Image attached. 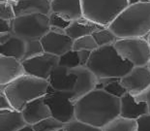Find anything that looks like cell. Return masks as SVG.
<instances>
[{"instance_id": "1", "label": "cell", "mask_w": 150, "mask_h": 131, "mask_svg": "<svg viewBox=\"0 0 150 131\" xmlns=\"http://www.w3.org/2000/svg\"><path fill=\"white\" fill-rule=\"evenodd\" d=\"M75 106L76 120L103 128L120 116L121 101L103 89H94L79 99Z\"/></svg>"}, {"instance_id": "2", "label": "cell", "mask_w": 150, "mask_h": 131, "mask_svg": "<svg viewBox=\"0 0 150 131\" xmlns=\"http://www.w3.org/2000/svg\"><path fill=\"white\" fill-rule=\"evenodd\" d=\"M108 28L118 39L146 38L150 33V1L128 6Z\"/></svg>"}, {"instance_id": "3", "label": "cell", "mask_w": 150, "mask_h": 131, "mask_svg": "<svg viewBox=\"0 0 150 131\" xmlns=\"http://www.w3.org/2000/svg\"><path fill=\"white\" fill-rule=\"evenodd\" d=\"M86 67L98 78L121 79L131 72L134 67L132 63L123 59L117 53L114 45L99 47L91 53Z\"/></svg>"}, {"instance_id": "4", "label": "cell", "mask_w": 150, "mask_h": 131, "mask_svg": "<svg viewBox=\"0 0 150 131\" xmlns=\"http://www.w3.org/2000/svg\"><path fill=\"white\" fill-rule=\"evenodd\" d=\"M50 84L30 75H23L7 85H0V92H4L15 110L21 112L25 105L47 93Z\"/></svg>"}, {"instance_id": "5", "label": "cell", "mask_w": 150, "mask_h": 131, "mask_svg": "<svg viewBox=\"0 0 150 131\" xmlns=\"http://www.w3.org/2000/svg\"><path fill=\"white\" fill-rule=\"evenodd\" d=\"M83 17L102 26L108 27L128 7V0H81Z\"/></svg>"}, {"instance_id": "6", "label": "cell", "mask_w": 150, "mask_h": 131, "mask_svg": "<svg viewBox=\"0 0 150 131\" xmlns=\"http://www.w3.org/2000/svg\"><path fill=\"white\" fill-rule=\"evenodd\" d=\"M114 48L123 59L134 66H147L150 61V45L146 38L118 39Z\"/></svg>"}, {"instance_id": "7", "label": "cell", "mask_w": 150, "mask_h": 131, "mask_svg": "<svg viewBox=\"0 0 150 131\" xmlns=\"http://www.w3.org/2000/svg\"><path fill=\"white\" fill-rule=\"evenodd\" d=\"M50 30L49 16L27 15L14 20V33L28 40H41Z\"/></svg>"}, {"instance_id": "8", "label": "cell", "mask_w": 150, "mask_h": 131, "mask_svg": "<svg viewBox=\"0 0 150 131\" xmlns=\"http://www.w3.org/2000/svg\"><path fill=\"white\" fill-rule=\"evenodd\" d=\"M43 46L39 40H28L15 33L5 44L0 45V56H10L23 62L25 60L44 53Z\"/></svg>"}, {"instance_id": "9", "label": "cell", "mask_w": 150, "mask_h": 131, "mask_svg": "<svg viewBox=\"0 0 150 131\" xmlns=\"http://www.w3.org/2000/svg\"><path fill=\"white\" fill-rule=\"evenodd\" d=\"M74 92L57 91L50 87L45 95V102L49 106L52 117L63 123H68L76 120V106L72 101Z\"/></svg>"}, {"instance_id": "10", "label": "cell", "mask_w": 150, "mask_h": 131, "mask_svg": "<svg viewBox=\"0 0 150 131\" xmlns=\"http://www.w3.org/2000/svg\"><path fill=\"white\" fill-rule=\"evenodd\" d=\"M25 74L37 77L43 80H49L54 68L59 65V56L44 53L33 58L22 62Z\"/></svg>"}, {"instance_id": "11", "label": "cell", "mask_w": 150, "mask_h": 131, "mask_svg": "<svg viewBox=\"0 0 150 131\" xmlns=\"http://www.w3.org/2000/svg\"><path fill=\"white\" fill-rule=\"evenodd\" d=\"M121 84L133 96H138L150 87V70L148 66H136L121 78Z\"/></svg>"}, {"instance_id": "12", "label": "cell", "mask_w": 150, "mask_h": 131, "mask_svg": "<svg viewBox=\"0 0 150 131\" xmlns=\"http://www.w3.org/2000/svg\"><path fill=\"white\" fill-rule=\"evenodd\" d=\"M44 52L50 55L61 56L73 51L74 40L67 34H59L50 31L40 40Z\"/></svg>"}, {"instance_id": "13", "label": "cell", "mask_w": 150, "mask_h": 131, "mask_svg": "<svg viewBox=\"0 0 150 131\" xmlns=\"http://www.w3.org/2000/svg\"><path fill=\"white\" fill-rule=\"evenodd\" d=\"M71 70L76 76V84L73 91L74 95L72 98V101L76 103L79 99L96 89L99 80L86 66L78 67Z\"/></svg>"}, {"instance_id": "14", "label": "cell", "mask_w": 150, "mask_h": 131, "mask_svg": "<svg viewBox=\"0 0 150 131\" xmlns=\"http://www.w3.org/2000/svg\"><path fill=\"white\" fill-rule=\"evenodd\" d=\"M47 82L54 90L72 92L76 84V76L71 69L58 65L53 69Z\"/></svg>"}, {"instance_id": "15", "label": "cell", "mask_w": 150, "mask_h": 131, "mask_svg": "<svg viewBox=\"0 0 150 131\" xmlns=\"http://www.w3.org/2000/svg\"><path fill=\"white\" fill-rule=\"evenodd\" d=\"M25 75L22 62L10 56H0V85H7Z\"/></svg>"}, {"instance_id": "16", "label": "cell", "mask_w": 150, "mask_h": 131, "mask_svg": "<svg viewBox=\"0 0 150 131\" xmlns=\"http://www.w3.org/2000/svg\"><path fill=\"white\" fill-rule=\"evenodd\" d=\"M16 18L21 16L42 14L50 16L52 13V3L47 0H21L18 2H12Z\"/></svg>"}, {"instance_id": "17", "label": "cell", "mask_w": 150, "mask_h": 131, "mask_svg": "<svg viewBox=\"0 0 150 131\" xmlns=\"http://www.w3.org/2000/svg\"><path fill=\"white\" fill-rule=\"evenodd\" d=\"M21 113L26 123L30 125H34L35 123L52 117V112L45 102V96L37 98L27 103Z\"/></svg>"}, {"instance_id": "18", "label": "cell", "mask_w": 150, "mask_h": 131, "mask_svg": "<svg viewBox=\"0 0 150 131\" xmlns=\"http://www.w3.org/2000/svg\"><path fill=\"white\" fill-rule=\"evenodd\" d=\"M52 12L69 21H74L83 17L81 0H53Z\"/></svg>"}, {"instance_id": "19", "label": "cell", "mask_w": 150, "mask_h": 131, "mask_svg": "<svg viewBox=\"0 0 150 131\" xmlns=\"http://www.w3.org/2000/svg\"><path fill=\"white\" fill-rule=\"evenodd\" d=\"M120 101V117L137 120L142 116L149 114L146 102H138L136 100V97L130 94L129 92L121 97Z\"/></svg>"}, {"instance_id": "20", "label": "cell", "mask_w": 150, "mask_h": 131, "mask_svg": "<svg viewBox=\"0 0 150 131\" xmlns=\"http://www.w3.org/2000/svg\"><path fill=\"white\" fill-rule=\"evenodd\" d=\"M104 28L106 27L82 17L79 20L72 21L70 26L66 29V33L75 41L79 38L92 35L99 30L104 29Z\"/></svg>"}, {"instance_id": "21", "label": "cell", "mask_w": 150, "mask_h": 131, "mask_svg": "<svg viewBox=\"0 0 150 131\" xmlns=\"http://www.w3.org/2000/svg\"><path fill=\"white\" fill-rule=\"evenodd\" d=\"M26 124L21 112L0 110V131H18Z\"/></svg>"}, {"instance_id": "22", "label": "cell", "mask_w": 150, "mask_h": 131, "mask_svg": "<svg viewBox=\"0 0 150 131\" xmlns=\"http://www.w3.org/2000/svg\"><path fill=\"white\" fill-rule=\"evenodd\" d=\"M92 52L89 51H70L65 55L59 57V66L66 67L69 69L78 68V67L86 66Z\"/></svg>"}, {"instance_id": "23", "label": "cell", "mask_w": 150, "mask_h": 131, "mask_svg": "<svg viewBox=\"0 0 150 131\" xmlns=\"http://www.w3.org/2000/svg\"><path fill=\"white\" fill-rule=\"evenodd\" d=\"M102 131H139L138 122L135 120L125 119L119 116L104 126Z\"/></svg>"}, {"instance_id": "24", "label": "cell", "mask_w": 150, "mask_h": 131, "mask_svg": "<svg viewBox=\"0 0 150 131\" xmlns=\"http://www.w3.org/2000/svg\"><path fill=\"white\" fill-rule=\"evenodd\" d=\"M92 36L96 41L98 47L111 46V45L115 44L118 40V37L108 27L93 33Z\"/></svg>"}, {"instance_id": "25", "label": "cell", "mask_w": 150, "mask_h": 131, "mask_svg": "<svg viewBox=\"0 0 150 131\" xmlns=\"http://www.w3.org/2000/svg\"><path fill=\"white\" fill-rule=\"evenodd\" d=\"M32 126L35 131H59L64 128L65 123L54 119L53 117H50L35 123Z\"/></svg>"}, {"instance_id": "26", "label": "cell", "mask_w": 150, "mask_h": 131, "mask_svg": "<svg viewBox=\"0 0 150 131\" xmlns=\"http://www.w3.org/2000/svg\"><path fill=\"white\" fill-rule=\"evenodd\" d=\"M50 18V31H53L55 33L59 34H67L66 29L70 26L72 21H69L60 17L59 15L52 12L49 16Z\"/></svg>"}, {"instance_id": "27", "label": "cell", "mask_w": 150, "mask_h": 131, "mask_svg": "<svg viewBox=\"0 0 150 131\" xmlns=\"http://www.w3.org/2000/svg\"><path fill=\"white\" fill-rule=\"evenodd\" d=\"M98 45L96 41L93 38L92 35L89 36H84L81 38H79L74 41V47L73 50L79 52V51H89V52H94L95 50L98 49Z\"/></svg>"}, {"instance_id": "28", "label": "cell", "mask_w": 150, "mask_h": 131, "mask_svg": "<svg viewBox=\"0 0 150 131\" xmlns=\"http://www.w3.org/2000/svg\"><path fill=\"white\" fill-rule=\"evenodd\" d=\"M64 131H102V128L82 122L76 119L65 124Z\"/></svg>"}, {"instance_id": "29", "label": "cell", "mask_w": 150, "mask_h": 131, "mask_svg": "<svg viewBox=\"0 0 150 131\" xmlns=\"http://www.w3.org/2000/svg\"><path fill=\"white\" fill-rule=\"evenodd\" d=\"M103 90H105L108 93H110V95H113L117 98H121L125 95L127 92V89L123 87V85L121 84V79L117 80V81H114L112 83H110V85H106Z\"/></svg>"}, {"instance_id": "30", "label": "cell", "mask_w": 150, "mask_h": 131, "mask_svg": "<svg viewBox=\"0 0 150 131\" xmlns=\"http://www.w3.org/2000/svg\"><path fill=\"white\" fill-rule=\"evenodd\" d=\"M0 19L6 21H13L16 19L14 7L11 1L0 2Z\"/></svg>"}, {"instance_id": "31", "label": "cell", "mask_w": 150, "mask_h": 131, "mask_svg": "<svg viewBox=\"0 0 150 131\" xmlns=\"http://www.w3.org/2000/svg\"><path fill=\"white\" fill-rule=\"evenodd\" d=\"M139 131H150V115H144L137 120Z\"/></svg>"}, {"instance_id": "32", "label": "cell", "mask_w": 150, "mask_h": 131, "mask_svg": "<svg viewBox=\"0 0 150 131\" xmlns=\"http://www.w3.org/2000/svg\"><path fill=\"white\" fill-rule=\"evenodd\" d=\"M0 32H14V20L6 21L0 19Z\"/></svg>"}, {"instance_id": "33", "label": "cell", "mask_w": 150, "mask_h": 131, "mask_svg": "<svg viewBox=\"0 0 150 131\" xmlns=\"http://www.w3.org/2000/svg\"><path fill=\"white\" fill-rule=\"evenodd\" d=\"M0 110H15L4 92H0Z\"/></svg>"}, {"instance_id": "34", "label": "cell", "mask_w": 150, "mask_h": 131, "mask_svg": "<svg viewBox=\"0 0 150 131\" xmlns=\"http://www.w3.org/2000/svg\"><path fill=\"white\" fill-rule=\"evenodd\" d=\"M136 100L138 102H146L148 106V112L150 115V87L146 89L145 91H143L142 93H140L138 96H136Z\"/></svg>"}, {"instance_id": "35", "label": "cell", "mask_w": 150, "mask_h": 131, "mask_svg": "<svg viewBox=\"0 0 150 131\" xmlns=\"http://www.w3.org/2000/svg\"><path fill=\"white\" fill-rule=\"evenodd\" d=\"M14 32H0V45L5 44L7 41L10 40Z\"/></svg>"}, {"instance_id": "36", "label": "cell", "mask_w": 150, "mask_h": 131, "mask_svg": "<svg viewBox=\"0 0 150 131\" xmlns=\"http://www.w3.org/2000/svg\"><path fill=\"white\" fill-rule=\"evenodd\" d=\"M18 131H35V130H34L32 125H30V124H26L24 127H22V128L20 129Z\"/></svg>"}, {"instance_id": "37", "label": "cell", "mask_w": 150, "mask_h": 131, "mask_svg": "<svg viewBox=\"0 0 150 131\" xmlns=\"http://www.w3.org/2000/svg\"><path fill=\"white\" fill-rule=\"evenodd\" d=\"M140 2H146V1H144V0H128V4H129V6L138 4V3H140Z\"/></svg>"}, {"instance_id": "38", "label": "cell", "mask_w": 150, "mask_h": 131, "mask_svg": "<svg viewBox=\"0 0 150 131\" xmlns=\"http://www.w3.org/2000/svg\"><path fill=\"white\" fill-rule=\"evenodd\" d=\"M146 39H147V41H148V43H149V45H150V33L147 35V37H146Z\"/></svg>"}, {"instance_id": "39", "label": "cell", "mask_w": 150, "mask_h": 131, "mask_svg": "<svg viewBox=\"0 0 150 131\" xmlns=\"http://www.w3.org/2000/svg\"><path fill=\"white\" fill-rule=\"evenodd\" d=\"M10 1H12V2H18V1H21V0H10Z\"/></svg>"}, {"instance_id": "40", "label": "cell", "mask_w": 150, "mask_h": 131, "mask_svg": "<svg viewBox=\"0 0 150 131\" xmlns=\"http://www.w3.org/2000/svg\"><path fill=\"white\" fill-rule=\"evenodd\" d=\"M6 1H9V0H0V2H6Z\"/></svg>"}, {"instance_id": "41", "label": "cell", "mask_w": 150, "mask_h": 131, "mask_svg": "<svg viewBox=\"0 0 150 131\" xmlns=\"http://www.w3.org/2000/svg\"><path fill=\"white\" fill-rule=\"evenodd\" d=\"M147 66H148V68H149V70H150V61H149V63H148V65H147Z\"/></svg>"}, {"instance_id": "42", "label": "cell", "mask_w": 150, "mask_h": 131, "mask_svg": "<svg viewBox=\"0 0 150 131\" xmlns=\"http://www.w3.org/2000/svg\"><path fill=\"white\" fill-rule=\"evenodd\" d=\"M144 1H146V2H149V1H150V0H144Z\"/></svg>"}, {"instance_id": "43", "label": "cell", "mask_w": 150, "mask_h": 131, "mask_svg": "<svg viewBox=\"0 0 150 131\" xmlns=\"http://www.w3.org/2000/svg\"><path fill=\"white\" fill-rule=\"evenodd\" d=\"M47 1H50V2H52V1H53V0H47Z\"/></svg>"}, {"instance_id": "44", "label": "cell", "mask_w": 150, "mask_h": 131, "mask_svg": "<svg viewBox=\"0 0 150 131\" xmlns=\"http://www.w3.org/2000/svg\"><path fill=\"white\" fill-rule=\"evenodd\" d=\"M59 131H64V128H63V129H61V130H59Z\"/></svg>"}]
</instances>
